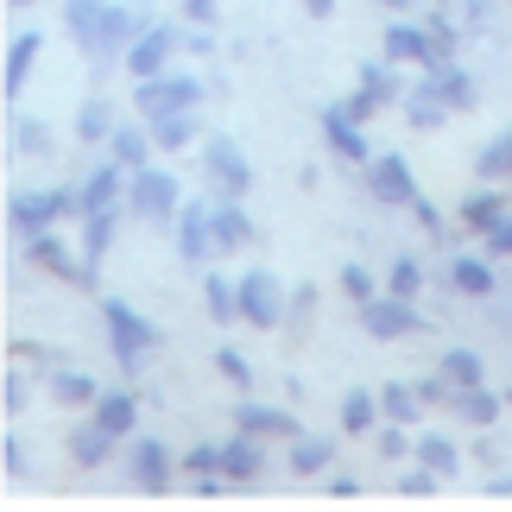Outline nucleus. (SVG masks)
<instances>
[{
    "label": "nucleus",
    "instance_id": "34",
    "mask_svg": "<svg viewBox=\"0 0 512 512\" xmlns=\"http://www.w3.org/2000/svg\"><path fill=\"white\" fill-rule=\"evenodd\" d=\"M373 418H380V399H373V392H348V399H342V424L354 430V437L373 430Z\"/></svg>",
    "mask_w": 512,
    "mask_h": 512
},
{
    "label": "nucleus",
    "instance_id": "42",
    "mask_svg": "<svg viewBox=\"0 0 512 512\" xmlns=\"http://www.w3.org/2000/svg\"><path fill=\"white\" fill-rule=\"evenodd\" d=\"M437 481H443L437 468H424V475H405V481H399V494H405V500H430V494H437Z\"/></svg>",
    "mask_w": 512,
    "mask_h": 512
},
{
    "label": "nucleus",
    "instance_id": "45",
    "mask_svg": "<svg viewBox=\"0 0 512 512\" xmlns=\"http://www.w3.org/2000/svg\"><path fill=\"white\" fill-rule=\"evenodd\" d=\"M215 367H222L234 386H247V380H253V367H247V361H241V354H234V348H222V354H215Z\"/></svg>",
    "mask_w": 512,
    "mask_h": 512
},
{
    "label": "nucleus",
    "instance_id": "24",
    "mask_svg": "<svg viewBox=\"0 0 512 512\" xmlns=\"http://www.w3.org/2000/svg\"><path fill=\"white\" fill-rule=\"evenodd\" d=\"M329 456H336V437H298V443H291V468H298V475L329 468Z\"/></svg>",
    "mask_w": 512,
    "mask_h": 512
},
{
    "label": "nucleus",
    "instance_id": "33",
    "mask_svg": "<svg viewBox=\"0 0 512 512\" xmlns=\"http://www.w3.org/2000/svg\"><path fill=\"white\" fill-rule=\"evenodd\" d=\"M418 405H424V392H411V386H386L380 392V411H386L392 424H411V418H418Z\"/></svg>",
    "mask_w": 512,
    "mask_h": 512
},
{
    "label": "nucleus",
    "instance_id": "27",
    "mask_svg": "<svg viewBox=\"0 0 512 512\" xmlns=\"http://www.w3.org/2000/svg\"><path fill=\"white\" fill-rule=\"evenodd\" d=\"M209 228H215V247H241V241H253V228H247V215L234 209V203H222L209 215Z\"/></svg>",
    "mask_w": 512,
    "mask_h": 512
},
{
    "label": "nucleus",
    "instance_id": "10",
    "mask_svg": "<svg viewBox=\"0 0 512 512\" xmlns=\"http://www.w3.org/2000/svg\"><path fill=\"white\" fill-rule=\"evenodd\" d=\"M367 177H373V196H380V203H411V196H418V184H411V165L399 159V152L373 159Z\"/></svg>",
    "mask_w": 512,
    "mask_h": 512
},
{
    "label": "nucleus",
    "instance_id": "20",
    "mask_svg": "<svg viewBox=\"0 0 512 512\" xmlns=\"http://www.w3.org/2000/svg\"><path fill=\"white\" fill-rule=\"evenodd\" d=\"M32 57H38V32H19L13 45H7V70H0V89L19 95L26 89V70H32Z\"/></svg>",
    "mask_w": 512,
    "mask_h": 512
},
{
    "label": "nucleus",
    "instance_id": "41",
    "mask_svg": "<svg viewBox=\"0 0 512 512\" xmlns=\"http://www.w3.org/2000/svg\"><path fill=\"white\" fill-rule=\"evenodd\" d=\"M7 133H13V152H45V127L38 121H13Z\"/></svg>",
    "mask_w": 512,
    "mask_h": 512
},
{
    "label": "nucleus",
    "instance_id": "19",
    "mask_svg": "<svg viewBox=\"0 0 512 512\" xmlns=\"http://www.w3.org/2000/svg\"><path fill=\"white\" fill-rule=\"evenodd\" d=\"M108 443H114V430H108L102 418H89V424H76V430H70V456L83 462V468L102 462V456H108Z\"/></svg>",
    "mask_w": 512,
    "mask_h": 512
},
{
    "label": "nucleus",
    "instance_id": "55",
    "mask_svg": "<svg viewBox=\"0 0 512 512\" xmlns=\"http://www.w3.org/2000/svg\"><path fill=\"white\" fill-rule=\"evenodd\" d=\"M13 7H26V0H13Z\"/></svg>",
    "mask_w": 512,
    "mask_h": 512
},
{
    "label": "nucleus",
    "instance_id": "22",
    "mask_svg": "<svg viewBox=\"0 0 512 512\" xmlns=\"http://www.w3.org/2000/svg\"><path fill=\"white\" fill-rule=\"evenodd\" d=\"M102 13H108V0H70V7H64L76 51H89V38H95V26H102Z\"/></svg>",
    "mask_w": 512,
    "mask_h": 512
},
{
    "label": "nucleus",
    "instance_id": "30",
    "mask_svg": "<svg viewBox=\"0 0 512 512\" xmlns=\"http://www.w3.org/2000/svg\"><path fill=\"white\" fill-rule=\"evenodd\" d=\"M456 411H462L468 424H494L500 418V399L487 386H468V392H456Z\"/></svg>",
    "mask_w": 512,
    "mask_h": 512
},
{
    "label": "nucleus",
    "instance_id": "6",
    "mask_svg": "<svg viewBox=\"0 0 512 512\" xmlns=\"http://www.w3.org/2000/svg\"><path fill=\"white\" fill-rule=\"evenodd\" d=\"M361 323H367V336H380V342H399V336H418V310H411V298H367L361 304Z\"/></svg>",
    "mask_w": 512,
    "mask_h": 512
},
{
    "label": "nucleus",
    "instance_id": "47",
    "mask_svg": "<svg viewBox=\"0 0 512 512\" xmlns=\"http://www.w3.org/2000/svg\"><path fill=\"white\" fill-rule=\"evenodd\" d=\"M405 449H411V437H405V430H399V424H392V430H386V437H380V456L392 462V456H405Z\"/></svg>",
    "mask_w": 512,
    "mask_h": 512
},
{
    "label": "nucleus",
    "instance_id": "21",
    "mask_svg": "<svg viewBox=\"0 0 512 512\" xmlns=\"http://www.w3.org/2000/svg\"><path fill=\"white\" fill-rule=\"evenodd\" d=\"M114 228H121V215H114V209L83 215V260H89V266H95V260H102V253L114 247Z\"/></svg>",
    "mask_w": 512,
    "mask_h": 512
},
{
    "label": "nucleus",
    "instance_id": "23",
    "mask_svg": "<svg viewBox=\"0 0 512 512\" xmlns=\"http://www.w3.org/2000/svg\"><path fill=\"white\" fill-rule=\"evenodd\" d=\"M95 418H102L114 437H127L133 418H140V405H133V392H108V399H95Z\"/></svg>",
    "mask_w": 512,
    "mask_h": 512
},
{
    "label": "nucleus",
    "instance_id": "26",
    "mask_svg": "<svg viewBox=\"0 0 512 512\" xmlns=\"http://www.w3.org/2000/svg\"><path fill=\"white\" fill-rule=\"evenodd\" d=\"M190 140H196V121H190V108H184V114H159V121H152V146L177 152V146H190Z\"/></svg>",
    "mask_w": 512,
    "mask_h": 512
},
{
    "label": "nucleus",
    "instance_id": "36",
    "mask_svg": "<svg viewBox=\"0 0 512 512\" xmlns=\"http://www.w3.org/2000/svg\"><path fill=\"white\" fill-rule=\"evenodd\" d=\"M146 146H152V133H133V127L114 133V159H121L127 171H140V165H146Z\"/></svg>",
    "mask_w": 512,
    "mask_h": 512
},
{
    "label": "nucleus",
    "instance_id": "3",
    "mask_svg": "<svg viewBox=\"0 0 512 512\" xmlns=\"http://www.w3.org/2000/svg\"><path fill=\"white\" fill-rule=\"evenodd\" d=\"M102 317H108V336H114V354H121V367L133 373L146 361V348H152V323L140 317V310H127L121 298H108L102 304Z\"/></svg>",
    "mask_w": 512,
    "mask_h": 512
},
{
    "label": "nucleus",
    "instance_id": "16",
    "mask_svg": "<svg viewBox=\"0 0 512 512\" xmlns=\"http://www.w3.org/2000/svg\"><path fill=\"white\" fill-rule=\"evenodd\" d=\"M215 247V228H209V209H184V222H177V253H184V260H203V253Z\"/></svg>",
    "mask_w": 512,
    "mask_h": 512
},
{
    "label": "nucleus",
    "instance_id": "31",
    "mask_svg": "<svg viewBox=\"0 0 512 512\" xmlns=\"http://www.w3.org/2000/svg\"><path fill=\"white\" fill-rule=\"evenodd\" d=\"M462 215H468V228H494L500 222V215H506V203H500V190H475V196H468V203H462Z\"/></svg>",
    "mask_w": 512,
    "mask_h": 512
},
{
    "label": "nucleus",
    "instance_id": "43",
    "mask_svg": "<svg viewBox=\"0 0 512 512\" xmlns=\"http://www.w3.org/2000/svg\"><path fill=\"white\" fill-rule=\"evenodd\" d=\"M342 291H348L354 304H367V298H373V279H367L361 266H342Z\"/></svg>",
    "mask_w": 512,
    "mask_h": 512
},
{
    "label": "nucleus",
    "instance_id": "11",
    "mask_svg": "<svg viewBox=\"0 0 512 512\" xmlns=\"http://www.w3.org/2000/svg\"><path fill=\"white\" fill-rule=\"evenodd\" d=\"M121 51H133V13L127 7H108L102 26H95V38H89V57H95V64H108V57H121Z\"/></svg>",
    "mask_w": 512,
    "mask_h": 512
},
{
    "label": "nucleus",
    "instance_id": "8",
    "mask_svg": "<svg viewBox=\"0 0 512 512\" xmlns=\"http://www.w3.org/2000/svg\"><path fill=\"white\" fill-rule=\"evenodd\" d=\"M133 487H146V494H165V487H171V449L159 437L133 443Z\"/></svg>",
    "mask_w": 512,
    "mask_h": 512
},
{
    "label": "nucleus",
    "instance_id": "39",
    "mask_svg": "<svg viewBox=\"0 0 512 512\" xmlns=\"http://www.w3.org/2000/svg\"><path fill=\"white\" fill-rule=\"evenodd\" d=\"M108 127H114V108L108 102H89L83 114H76V133H83V140H108Z\"/></svg>",
    "mask_w": 512,
    "mask_h": 512
},
{
    "label": "nucleus",
    "instance_id": "32",
    "mask_svg": "<svg viewBox=\"0 0 512 512\" xmlns=\"http://www.w3.org/2000/svg\"><path fill=\"white\" fill-rule=\"evenodd\" d=\"M449 279H456V291L481 298V291H494V266H487V260H456V266H449Z\"/></svg>",
    "mask_w": 512,
    "mask_h": 512
},
{
    "label": "nucleus",
    "instance_id": "53",
    "mask_svg": "<svg viewBox=\"0 0 512 512\" xmlns=\"http://www.w3.org/2000/svg\"><path fill=\"white\" fill-rule=\"evenodd\" d=\"M304 7H310V13L323 19V13H336V0H304Z\"/></svg>",
    "mask_w": 512,
    "mask_h": 512
},
{
    "label": "nucleus",
    "instance_id": "4",
    "mask_svg": "<svg viewBox=\"0 0 512 512\" xmlns=\"http://www.w3.org/2000/svg\"><path fill=\"white\" fill-rule=\"evenodd\" d=\"M57 215H83L76 190H45V196H19L13 203V234H45Z\"/></svg>",
    "mask_w": 512,
    "mask_h": 512
},
{
    "label": "nucleus",
    "instance_id": "7",
    "mask_svg": "<svg viewBox=\"0 0 512 512\" xmlns=\"http://www.w3.org/2000/svg\"><path fill=\"white\" fill-rule=\"evenodd\" d=\"M177 38H184V32H171V26H152V32L133 38V51H127L133 83H146V76H159V70H165V57L177 51Z\"/></svg>",
    "mask_w": 512,
    "mask_h": 512
},
{
    "label": "nucleus",
    "instance_id": "35",
    "mask_svg": "<svg viewBox=\"0 0 512 512\" xmlns=\"http://www.w3.org/2000/svg\"><path fill=\"white\" fill-rule=\"evenodd\" d=\"M418 462H424V468H437V475L449 481V475H456V462H462V456H456V449H449L443 437H418Z\"/></svg>",
    "mask_w": 512,
    "mask_h": 512
},
{
    "label": "nucleus",
    "instance_id": "54",
    "mask_svg": "<svg viewBox=\"0 0 512 512\" xmlns=\"http://www.w3.org/2000/svg\"><path fill=\"white\" fill-rule=\"evenodd\" d=\"M386 7H399V0H386Z\"/></svg>",
    "mask_w": 512,
    "mask_h": 512
},
{
    "label": "nucleus",
    "instance_id": "38",
    "mask_svg": "<svg viewBox=\"0 0 512 512\" xmlns=\"http://www.w3.org/2000/svg\"><path fill=\"white\" fill-rule=\"evenodd\" d=\"M481 177H512V133H500L494 146H481Z\"/></svg>",
    "mask_w": 512,
    "mask_h": 512
},
{
    "label": "nucleus",
    "instance_id": "13",
    "mask_svg": "<svg viewBox=\"0 0 512 512\" xmlns=\"http://www.w3.org/2000/svg\"><path fill=\"white\" fill-rule=\"evenodd\" d=\"M323 140L342 152V159H367V140H361V121L348 114V102L336 108H323Z\"/></svg>",
    "mask_w": 512,
    "mask_h": 512
},
{
    "label": "nucleus",
    "instance_id": "52",
    "mask_svg": "<svg viewBox=\"0 0 512 512\" xmlns=\"http://www.w3.org/2000/svg\"><path fill=\"white\" fill-rule=\"evenodd\" d=\"M184 13H190V19H209V13H215V0H184Z\"/></svg>",
    "mask_w": 512,
    "mask_h": 512
},
{
    "label": "nucleus",
    "instance_id": "1",
    "mask_svg": "<svg viewBox=\"0 0 512 512\" xmlns=\"http://www.w3.org/2000/svg\"><path fill=\"white\" fill-rule=\"evenodd\" d=\"M196 95H203V83L196 76H146L140 89H133V108L146 114V121H159V114H184V108H196Z\"/></svg>",
    "mask_w": 512,
    "mask_h": 512
},
{
    "label": "nucleus",
    "instance_id": "28",
    "mask_svg": "<svg viewBox=\"0 0 512 512\" xmlns=\"http://www.w3.org/2000/svg\"><path fill=\"white\" fill-rule=\"evenodd\" d=\"M430 83H437V95H443L449 108H468V102H475V83H468V70H456V64L430 70Z\"/></svg>",
    "mask_w": 512,
    "mask_h": 512
},
{
    "label": "nucleus",
    "instance_id": "25",
    "mask_svg": "<svg viewBox=\"0 0 512 512\" xmlns=\"http://www.w3.org/2000/svg\"><path fill=\"white\" fill-rule=\"evenodd\" d=\"M437 373H443V380L456 386V392H468V386H481V361H475V354H468V348H449L443 361H437Z\"/></svg>",
    "mask_w": 512,
    "mask_h": 512
},
{
    "label": "nucleus",
    "instance_id": "14",
    "mask_svg": "<svg viewBox=\"0 0 512 512\" xmlns=\"http://www.w3.org/2000/svg\"><path fill=\"white\" fill-rule=\"evenodd\" d=\"M234 430H253V437H304L291 411H266V405H241L234 411Z\"/></svg>",
    "mask_w": 512,
    "mask_h": 512
},
{
    "label": "nucleus",
    "instance_id": "49",
    "mask_svg": "<svg viewBox=\"0 0 512 512\" xmlns=\"http://www.w3.org/2000/svg\"><path fill=\"white\" fill-rule=\"evenodd\" d=\"M487 247H494V253H512V222H506V215L487 228Z\"/></svg>",
    "mask_w": 512,
    "mask_h": 512
},
{
    "label": "nucleus",
    "instance_id": "46",
    "mask_svg": "<svg viewBox=\"0 0 512 512\" xmlns=\"http://www.w3.org/2000/svg\"><path fill=\"white\" fill-rule=\"evenodd\" d=\"M411 215L430 228V234H443V215H437V203H424V196H411Z\"/></svg>",
    "mask_w": 512,
    "mask_h": 512
},
{
    "label": "nucleus",
    "instance_id": "29",
    "mask_svg": "<svg viewBox=\"0 0 512 512\" xmlns=\"http://www.w3.org/2000/svg\"><path fill=\"white\" fill-rule=\"evenodd\" d=\"M203 298H209V317H215V323H234V317H241V285L203 279Z\"/></svg>",
    "mask_w": 512,
    "mask_h": 512
},
{
    "label": "nucleus",
    "instance_id": "50",
    "mask_svg": "<svg viewBox=\"0 0 512 512\" xmlns=\"http://www.w3.org/2000/svg\"><path fill=\"white\" fill-rule=\"evenodd\" d=\"M0 405H7V411L26 405V380H19V373H7V392H0Z\"/></svg>",
    "mask_w": 512,
    "mask_h": 512
},
{
    "label": "nucleus",
    "instance_id": "12",
    "mask_svg": "<svg viewBox=\"0 0 512 512\" xmlns=\"http://www.w3.org/2000/svg\"><path fill=\"white\" fill-rule=\"evenodd\" d=\"M209 177H215V190H222V196H241V190L253 184L247 159H241L228 140H209Z\"/></svg>",
    "mask_w": 512,
    "mask_h": 512
},
{
    "label": "nucleus",
    "instance_id": "5",
    "mask_svg": "<svg viewBox=\"0 0 512 512\" xmlns=\"http://www.w3.org/2000/svg\"><path fill=\"white\" fill-rule=\"evenodd\" d=\"M241 317L260 323V329L285 323V285L272 279V272H247V279H241Z\"/></svg>",
    "mask_w": 512,
    "mask_h": 512
},
{
    "label": "nucleus",
    "instance_id": "9",
    "mask_svg": "<svg viewBox=\"0 0 512 512\" xmlns=\"http://www.w3.org/2000/svg\"><path fill=\"white\" fill-rule=\"evenodd\" d=\"M392 95H399V83H392V70H380V64H367L361 70V89L348 95V114L354 121H373V114H380Z\"/></svg>",
    "mask_w": 512,
    "mask_h": 512
},
{
    "label": "nucleus",
    "instance_id": "51",
    "mask_svg": "<svg viewBox=\"0 0 512 512\" xmlns=\"http://www.w3.org/2000/svg\"><path fill=\"white\" fill-rule=\"evenodd\" d=\"M323 494H329V500H354V494H361V481H354V475H336Z\"/></svg>",
    "mask_w": 512,
    "mask_h": 512
},
{
    "label": "nucleus",
    "instance_id": "15",
    "mask_svg": "<svg viewBox=\"0 0 512 512\" xmlns=\"http://www.w3.org/2000/svg\"><path fill=\"white\" fill-rule=\"evenodd\" d=\"M386 64H430V26H386Z\"/></svg>",
    "mask_w": 512,
    "mask_h": 512
},
{
    "label": "nucleus",
    "instance_id": "2",
    "mask_svg": "<svg viewBox=\"0 0 512 512\" xmlns=\"http://www.w3.org/2000/svg\"><path fill=\"white\" fill-rule=\"evenodd\" d=\"M127 209L140 215V222H171V209H177V177L171 171H133V184H127Z\"/></svg>",
    "mask_w": 512,
    "mask_h": 512
},
{
    "label": "nucleus",
    "instance_id": "44",
    "mask_svg": "<svg viewBox=\"0 0 512 512\" xmlns=\"http://www.w3.org/2000/svg\"><path fill=\"white\" fill-rule=\"evenodd\" d=\"M392 291H399V298H418V260H399V266H392Z\"/></svg>",
    "mask_w": 512,
    "mask_h": 512
},
{
    "label": "nucleus",
    "instance_id": "48",
    "mask_svg": "<svg viewBox=\"0 0 512 512\" xmlns=\"http://www.w3.org/2000/svg\"><path fill=\"white\" fill-rule=\"evenodd\" d=\"M0 462H7V475H13V481L26 475V456H19V437H7V443H0Z\"/></svg>",
    "mask_w": 512,
    "mask_h": 512
},
{
    "label": "nucleus",
    "instance_id": "37",
    "mask_svg": "<svg viewBox=\"0 0 512 512\" xmlns=\"http://www.w3.org/2000/svg\"><path fill=\"white\" fill-rule=\"evenodd\" d=\"M51 392H57L64 405H95V380H89V373H57Z\"/></svg>",
    "mask_w": 512,
    "mask_h": 512
},
{
    "label": "nucleus",
    "instance_id": "40",
    "mask_svg": "<svg viewBox=\"0 0 512 512\" xmlns=\"http://www.w3.org/2000/svg\"><path fill=\"white\" fill-rule=\"evenodd\" d=\"M443 95H437V83H424V95H418V102H411V121H418V127H437L443 121Z\"/></svg>",
    "mask_w": 512,
    "mask_h": 512
},
{
    "label": "nucleus",
    "instance_id": "17",
    "mask_svg": "<svg viewBox=\"0 0 512 512\" xmlns=\"http://www.w3.org/2000/svg\"><path fill=\"white\" fill-rule=\"evenodd\" d=\"M121 159H114V165H102V171H89V184L83 190H76V196H83V215H95V209H114V196H121Z\"/></svg>",
    "mask_w": 512,
    "mask_h": 512
},
{
    "label": "nucleus",
    "instance_id": "18",
    "mask_svg": "<svg viewBox=\"0 0 512 512\" xmlns=\"http://www.w3.org/2000/svg\"><path fill=\"white\" fill-rule=\"evenodd\" d=\"M222 475H228V481H253V475H260V449H253V430H234V443H222Z\"/></svg>",
    "mask_w": 512,
    "mask_h": 512
}]
</instances>
